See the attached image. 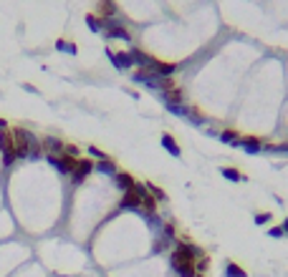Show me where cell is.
Wrapping results in <instances>:
<instances>
[{"mask_svg":"<svg viewBox=\"0 0 288 277\" xmlns=\"http://www.w3.org/2000/svg\"><path fill=\"white\" fill-rule=\"evenodd\" d=\"M10 136H13V149H15V156L18 159H25V156H31V159H36L41 151L38 149H43L41 146V141L33 136L28 129H10Z\"/></svg>","mask_w":288,"mask_h":277,"instance_id":"obj_1","label":"cell"},{"mask_svg":"<svg viewBox=\"0 0 288 277\" xmlns=\"http://www.w3.org/2000/svg\"><path fill=\"white\" fill-rule=\"evenodd\" d=\"M147 194V187L142 184H134L129 192H124V197H122V202H119V207L122 209H142V197Z\"/></svg>","mask_w":288,"mask_h":277,"instance_id":"obj_2","label":"cell"},{"mask_svg":"<svg viewBox=\"0 0 288 277\" xmlns=\"http://www.w3.org/2000/svg\"><path fill=\"white\" fill-rule=\"evenodd\" d=\"M0 151H3V164L10 166L18 156H15V149H13V136H10V129H3L0 131Z\"/></svg>","mask_w":288,"mask_h":277,"instance_id":"obj_3","label":"cell"},{"mask_svg":"<svg viewBox=\"0 0 288 277\" xmlns=\"http://www.w3.org/2000/svg\"><path fill=\"white\" fill-rule=\"evenodd\" d=\"M91 171H94V164H91L89 159H78V161H76V169H73V174H71L73 184H81Z\"/></svg>","mask_w":288,"mask_h":277,"instance_id":"obj_4","label":"cell"},{"mask_svg":"<svg viewBox=\"0 0 288 277\" xmlns=\"http://www.w3.org/2000/svg\"><path fill=\"white\" fill-rule=\"evenodd\" d=\"M106 53H109V58H111V63H114V66H117V68H119V71H127V68H132V63H134L129 53H114L111 48H109Z\"/></svg>","mask_w":288,"mask_h":277,"instance_id":"obj_5","label":"cell"},{"mask_svg":"<svg viewBox=\"0 0 288 277\" xmlns=\"http://www.w3.org/2000/svg\"><path fill=\"white\" fill-rule=\"evenodd\" d=\"M104 28H106V36H109V38H122V41H129V30H127L124 25L106 20V23H104Z\"/></svg>","mask_w":288,"mask_h":277,"instance_id":"obj_6","label":"cell"},{"mask_svg":"<svg viewBox=\"0 0 288 277\" xmlns=\"http://www.w3.org/2000/svg\"><path fill=\"white\" fill-rule=\"evenodd\" d=\"M41 146H43L51 156H56V154H64V146H66V144H64L61 138H56V136H46L43 141H41Z\"/></svg>","mask_w":288,"mask_h":277,"instance_id":"obj_7","label":"cell"},{"mask_svg":"<svg viewBox=\"0 0 288 277\" xmlns=\"http://www.w3.org/2000/svg\"><path fill=\"white\" fill-rule=\"evenodd\" d=\"M248 154H258V151H263V141L258 136H240V141H238Z\"/></svg>","mask_w":288,"mask_h":277,"instance_id":"obj_8","label":"cell"},{"mask_svg":"<svg viewBox=\"0 0 288 277\" xmlns=\"http://www.w3.org/2000/svg\"><path fill=\"white\" fill-rule=\"evenodd\" d=\"M114 179H117V187H119L122 192H129V189L137 184V182H134V177H132V174H127V171H117V174H114Z\"/></svg>","mask_w":288,"mask_h":277,"instance_id":"obj_9","label":"cell"},{"mask_svg":"<svg viewBox=\"0 0 288 277\" xmlns=\"http://www.w3.org/2000/svg\"><path fill=\"white\" fill-rule=\"evenodd\" d=\"M162 146L172 154V156H180L182 151H180V144H177V138L172 136V134H162Z\"/></svg>","mask_w":288,"mask_h":277,"instance_id":"obj_10","label":"cell"},{"mask_svg":"<svg viewBox=\"0 0 288 277\" xmlns=\"http://www.w3.org/2000/svg\"><path fill=\"white\" fill-rule=\"evenodd\" d=\"M114 13H117L114 0H101V3H99V15H101V18H106V20H109Z\"/></svg>","mask_w":288,"mask_h":277,"instance_id":"obj_11","label":"cell"},{"mask_svg":"<svg viewBox=\"0 0 288 277\" xmlns=\"http://www.w3.org/2000/svg\"><path fill=\"white\" fill-rule=\"evenodd\" d=\"M225 277H248V272H245L238 262H227V267H225Z\"/></svg>","mask_w":288,"mask_h":277,"instance_id":"obj_12","label":"cell"},{"mask_svg":"<svg viewBox=\"0 0 288 277\" xmlns=\"http://www.w3.org/2000/svg\"><path fill=\"white\" fill-rule=\"evenodd\" d=\"M142 212H147V214H154L157 212V202H154V197L149 192L142 197Z\"/></svg>","mask_w":288,"mask_h":277,"instance_id":"obj_13","label":"cell"},{"mask_svg":"<svg viewBox=\"0 0 288 277\" xmlns=\"http://www.w3.org/2000/svg\"><path fill=\"white\" fill-rule=\"evenodd\" d=\"M94 169H99V171H104V174H117V166H114V161H111V159H104V161H99Z\"/></svg>","mask_w":288,"mask_h":277,"instance_id":"obj_14","label":"cell"},{"mask_svg":"<svg viewBox=\"0 0 288 277\" xmlns=\"http://www.w3.org/2000/svg\"><path fill=\"white\" fill-rule=\"evenodd\" d=\"M220 138H222L225 144H238V141H240V134H238L235 129H225V131L220 134Z\"/></svg>","mask_w":288,"mask_h":277,"instance_id":"obj_15","label":"cell"},{"mask_svg":"<svg viewBox=\"0 0 288 277\" xmlns=\"http://www.w3.org/2000/svg\"><path fill=\"white\" fill-rule=\"evenodd\" d=\"M86 25H89L94 33H99V30L104 28V20H99L96 15H91V13H89V15H86Z\"/></svg>","mask_w":288,"mask_h":277,"instance_id":"obj_16","label":"cell"},{"mask_svg":"<svg viewBox=\"0 0 288 277\" xmlns=\"http://www.w3.org/2000/svg\"><path fill=\"white\" fill-rule=\"evenodd\" d=\"M220 171H222V177H225V179H233V182H240V179H245L240 171H235V169H230V166H222Z\"/></svg>","mask_w":288,"mask_h":277,"instance_id":"obj_17","label":"cell"},{"mask_svg":"<svg viewBox=\"0 0 288 277\" xmlns=\"http://www.w3.org/2000/svg\"><path fill=\"white\" fill-rule=\"evenodd\" d=\"M144 187H147V192H149L154 199H159V202H164V199H167V194H164L159 187H154V184H144Z\"/></svg>","mask_w":288,"mask_h":277,"instance_id":"obj_18","label":"cell"},{"mask_svg":"<svg viewBox=\"0 0 288 277\" xmlns=\"http://www.w3.org/2000/svg\"><path fill=\"white\" fill-rule=\"evenodd\" d=\"M56 48L59 51H66V53H76V46L69 43V41H56Z\"/></svg>","mask_w":288,"mask_h":277,"instance_id":"obj_19","label":"cell"},{"mask_svg":"<svg viewBox=\"0 0 288 277\" xmlns=\"http://www.w3.org/2000/svg\"><path fill=\"white\" fill-rule=\"evenodd\" d=\"M64 154L71 156V159H78V146H76V144H66V146H64Z\"/></svg>","mask_w":288,"mask_h":277,"instance_id":"obj_20","label":"cell"},{"mask_svg":"<svg viewBox=\"0 0 288 277\" xmlns=\"http://www.w3.org/2000/svg\"><path fill=\"white\" fill-rule=\"evenodd\" d=\"M89 154H91V156H96L99 161H104V159H109V156H106V154H104L101 149H96V146H89Z\"/></svg>","mask_w":288,"mask_h":277,"instance_id":"obj_21","label":"cell"},{"mask_svg":"<svg viewBox=\"0 0 288 277\" xmlns=\"http://www.w3.org/2000/svg\"><path fill=\"white\" fill-rule=\"evenodd\" d=\"M268 234H271V237H283L286 232H283L281 227H271V229H268Z\"/></svg>","mask_w":288,"mask_h":277,"instance_id":"obj_22","label":"cell"},{"mask_svg":"<svg viewBox=\"0 0 288 277\" xmlns=\"http://www.w3.org/2000/svg\"><path fill=\"white\" fill-rule=\"evenodd\" d=\"M268 219H271V214H268V212H266V214H258V217H255V222H258V224H266Z\"/></svg>","mask_w":288,"mask_h":277,"instance_id":"obj_23","label":"cell"},{"mask_svg":"<svg viewBox=\"0 0 288 277\" xmlns=\"http://www.w3.org/2000/svg\"><path fill=\"white\" fill-rule=\"evenodd\" d=\"M164 232H167V234L172 237V234H175V224H167V227H164Z\"/></svg>","mask_w":288,"mask_h":277,"instance_id":"obj_24","label":"cell"},{"mask_svg":"<svg viewBox=\"0 0 288 277\" xmlns=\"http://www.w3.org/2000/svg\"><path fill=\"white\" fill-rule=\"evenodd\" d=\"M281 229H283V232L288 234V217H286V222H283V227H281Z\"/></svg>","mask_w":288,"mask_h":277,"instance_id":"obj_25","label":"cell"},{"mask_svg":"<svg viewBox=\"0 0 288 277\" xmlns=\"http://www.w3.org/2000/svg\"><path fill=\"white\" fill-rule=\"evenodd\" d=\"M5 126H8V124H5V119H0V131H3Z\"/></svg>","mask_w":288,"mask_h":277,"instance_id":"obj_26","label":"cell"}]
</instances>
